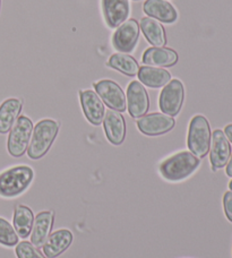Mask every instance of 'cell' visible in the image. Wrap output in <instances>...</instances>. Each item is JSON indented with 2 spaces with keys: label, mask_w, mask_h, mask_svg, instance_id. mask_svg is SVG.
<instances>
[{
  "label": "cell",
  "mask_w": 232,
  "mask_h": 258,
  "mask_svg": "<svg viewBox=\"0 0 232 258\" xmlns=\"http://www.w3.org/2000/svg\"><path fill=\"white\" fill-rule=\"evenodd\" d=\"M199 165H201V160L197 156L190 152L183 151L165 159L160 164L159 171L165 180L180 181L192 176Z\"/></svg>",
  "instance_id": "cell-1"
},
{
  "label": "cell",
  "mask_w": 232,
  "mask_h": 258,
  "mask_svg": "<svg viewBox=\"0 0 232 258\" xmlns=\"http://www.w3.org/2000/svg\"><path fill=\"white\" fill-rule=\"evenodd\" d=\"M59 132V122L43 119L36 123L32 133L27 155L32 160H39L48 153Z\"/></svg>",
  "instance_id": "cell-2"
},
{
  "label": "cell",
  "mask_w": 232,
  "mask_h": 258,
  "mask_svg": "<svg viewBox=\"0 0 232 258\" xmlns=\"http://www.w3.org/2000/svg\"><path fill=\"white\" fill-rule=\"evenodd\" d=\"M34 171L27 165H18L0 173V195L14 198L24 192L33 181Z\"/></svg>",
  "instance_id": "cell-3"
},
{
  "label": "cell",
  "mask_w": 232,
  "mask_h": 258,
  "mask_svg": "<svg viewBox=\"0 0 232 258\" xmlns=\"http://www.w3.org/2000/svg\"><path fill=\"white\" fill-rule=\"evenodd\" d=\"M211 137V127L207 119L202 114L195 116L190 120L187 137V145L190 153L197 156L198 159L205 158L210 152Z\"/></svg>",
  "instance_id": "cell-4"
},
{
  "label": "cell",
  "mask_w": 232,
  "mask_h": 258,
  "mask_svg": "<svg viewBox=\"0 0 232 258\" xmlns=\"http://www.w3.org/2000/svg\"><path fill=\"white\" fill-rule=\"evenodd\" d=\"M32 133H33V123L31 119L25 116L18 117L8 136V153L14 158H21L24 155L29 149Z\"/></svg>",
  "instance_id": "cell-5"
},
{
  "label": "cell",
  "mask_w": 232,
  "mask_h": 258,
  "mask_svg": "<svg viewBox=\"0 0 232 258\" xmlns=\"http://www.w3.org/2000/svg\"><path fill=\"white\" fill-rule=\"evenodd\" d=\"M185 99V89L179 80H172L161 91L159 107L161 111L170 117H175L182 110Z\"/></svg>",
  "instance_id": "cell-6"
},
{
  "label": "cell",
  "mask_w": 232,
  "mask_h": 258,
  "mask_svg": "<svg viewBox=\"0 0 232 258\" xmlns=\"http://www.w3.org/2000/svg\"><path fill=\"white\" fill-rule=\"evenodd\" d=\"M139 36V24L136 20L125 21L120 24L112 35V47L122 53H129L136 48Z\"/></svg>",
  "instance_id": "cell-7"
},
{
  "label": "cell",
  "mask_w": 232,
  "mask_h": 258,
  "mask_svg": "<svg viewBox=\"0 0 232 258\" xmlns=\"http://www.w3.org/2000/svg\"><path fill=\"white\" fill-rule=\"evenodd\" d=\"M97 95L111 110L124 112L127 110V99L117 83L111 80H102L94 84Z\"/></svg>",
  "instance_id": "cell-8"
},
{
  "label": "cell",
  "mask_w": 232,
  "mask_h": 258,
  "mask_svg": "<svg viewBox=\"0 0 232 258\" xmlns=\"http://www.w3.org/2000/svg\"><path fill=\"white\" fill-rule=\"evenodd\" d=\"M176 125L172 117L164 113H150L138 119L137 127L139 132L146 136H159L170 132Z\"/></svg>",
  "instance_id": "cell-9"
},
{
  "label": "cell",
  "mask_w": 232,
  "mask_h": 258,
  "mask_svg": "<svg viewBox=\"0 0 232 258\" xmlns=\"http://www.w3.org/2000/svg\"><path fill=\"white\" fill-rule=\"evenodd\" d=\"M211 142L210 161L212 170L216 171L217 169L224 168L228 163L231 156V146L224 132L221 131V129H216V131L213 132Z\"/></svg>",
  "instance_id": "cell-10"
},
{
  "label": "cell",
  "mask_w": 232,
  "mask_h": 258,
  "mask_svg": "<svg viewBox=\"0 0 232 258\" xmlns=\"http://www.w3.org/2000/svg\"><path fill=\"white\" fill-rule=\"evenodd\" d=\"M127 109L133 118L145 116L150 108L148 94L141 82L133 81L127 89Z\"/></svg>",
  "instance_id": "cell-11"
},
{
  "label": "cell",
  "mask_w": 232,
  "mask_h": 258,
  "mask_svg": "<svg viewBox=\"0 0 232 258\" xmlns=\"http://www.w3.org/2000/svg\"><path fill=\"white\" fill-rule=\"evenodd\" d=\"M80 98L83 111H84L87 120L94 126L101 125V123L103 122L105 114L103 101L101 100L96 92L91 90L81 91Z\"/></svg>",
  "instance_id": "cell-12"
},
{
  "label": "cell",
  "mask_w": 232,
  "mask_h": 258,
  "mask_svg": "<svg viewBox=\"0 0 232 258\" xmlns=\"http://www.w3.org/2000/svg\"><path fill=\"white\" fill-rule=\"evenodd\" d=\"M104 22L111 29H115L127 20L129 15L128 0H101Z\"/></svg>",
  "instance_id": "cell-13"
},
{
  "label": "cell",
  "mask_w": 232,
  "mask_h": 258,
  "mask_svg": "<svg viewBox=\"0 0 232 258\" xmlns=\"http://www.w3.org/2000/svg\"><path fill=\"white\" fill-rule=\"evenodd\" d=\"M103 128L105 136L111 144H123L126 138V122L122 113L115 110H108L104 114Z\"/></svg>",
  "instance_id": "cell-14"
},
{
  "label": "cell",
  "mask_w": 232,
  "mask_h": 258,
  "mask_svg": "<svg viewBox=\"0 0 232 258\" xmlns=\"http://www.w3.org/2000/svg\"><path fill=\"white\" fill-rule=\"evenodd\" d=\"M54 214L52 211H43L35 216L32 228L31 243L36 248L43 247L46 239L51 234L53 228Z\"/></svg>",
  "instance_id": "cell-15"
},
{
  "label": "cell",
  "mask_w": 232,
  "mask_h": 258,
  "mask_svg": "<svg viewBox=\"0 0 232 258\" xmlns=\"http://www.w3.org/2000/svg\"><path fill=\"white\" fill-rule=\"evenodd\" d=\"M73 233L67 229L58 230L51 233L43 245V252L46 258H57L66 251L73 242Z\"/></svg>",
  "instance_id": "cell-16"
},
{
  "label": "cell",
  "mask_w": 232,
  "mask_h": 258,
  "mask_svg": "<svg viewBox=\"0 0 232 258\" xmlns=\"http://www.w3.org/2000/svg\"><path fill=\"white\" fill-rule=\"evenodd\" d=\"M143 11L146 15L163 23H173L178 18L176 8L166 0H146Z\"/></svg>",
  "instance_id": "cell-17"
},
{
  "label": "cell",
  "mask_w": 232,
  "mask_h": 258,
  "mask_svg": "<svg viewBox=\"0 0 232 258\" xmlns=\"http://www.w3.org/2000/svg\"><path fill=\"white\" fill-rule=\"evenodd\" d=\"M142 61L152 67H170L178 62V53L170 48H148L143 54Z\"/></svg>",
  "instance_id": "cell-18"
},
{
  "label": "cell",
  "mask_w": 232,
  "mask_h": 258,
  "mask_svg": "<svg viewBox=\"0 0 232 258\" xmlns=\"http://www.w3.org/2000/svg\"><path fill=\"white\" fill-rule=\"evenodd\" d=\"M23 101L20 99H7L0 105V134L11 132L22 111Z\"/></svg>",
  "instance_id": "cell-19"
},
{
  "label": "cell",
  "mask_w": 232,
  "mask_h": 258,
  "mask_svg": "<svg viewBox=\"0 0 232 258\" xmlns=\"http://www.w3.org/2000/svg\"><path fill=\"white\" fill-rule=\"evenodd\" d=\"M139 29L143 31V34L145 35L146 40L152 45L157 48H162L166 44V35L163 25L159 21L152 17L142 18Z\"/></svg>",
  "instance_id": "cell-20"
},
{
  "label": "cell",
  "mask_w": 232,
  "mask_h": 258,
  "mask_svg": "<svg viewBox=\"0 0 232 258\" xmlns=\"http://www.w3.org/2000/svg\"><path fill=\"white\" fill-rule=\"evenodd\" d=\"M137 75L142 84L152 87V89L165 86L171 81V74L168 71L152 66L139 68Z\"/></svg>",
  "instance_id": "cell-21"
},
{
  "label": "cell",
  "mask_w": 232,
  "mask_h": 258,
  "mask_svg": "<svg viewBox=\"0 0 232 258\" xmlns=\"http://www.w3.org/2000/svg\"><path fill=\"white\" fill-rule=\"evenodd\" d=\"M13 222L14 229H15L17 236L23 239L27 238L32 232V228H33V212L31 211L30 207L25 205L16 206L15 212H14Z\"/></svg>",
  "instance_id": "cell-22"
},
{
  "label": "cell",
  "mask_w": 232,
  "mask_h": 258,
  "mask_svg": "<svg viewBox=\"0 0 232 258\" xmlns=\"http://www.w3.org/2000/svg\"><path fill=\"white\" fill-rule=\"evenodd\" d=\"M108 66L127 76H135L138 74L139 66L136 59L126 53H114L110 57Z\"/></svg>",
  "instance_id": "cell-23"
},
{
  "label": "cell",
  "mask_w": 232,
  "mask_h": 258,
  "mask_svg": "<svg viewBox=\"0 0 232 258\" xmlns=\"http://www.w3.org/2000/svg\"><path fill=\"white\" fill-rule=\"evenodd\" d=\"M0 243L6 247H14L18 243V236L12 224L0 218Z\"/></svg>",
  "instance_id": "cell-24"
},
{
  "label": "cell",
  "mask_w": 232,
  "mask_h": 258,
  "mask_svg": "<svg viewBox=\"0 0 232 258\" xmlns=\"http://www.w3.org/2000/svg\"><path fill=\"white\" fill-rule=\"evenodd\" d=\"M17 258H44L43 255L36 249V247L29 241H22L16 247Z\"/></svg>",
  "instance_id": "cell-25"
},
{
  "label": "cell",
  "mask_w": 232,
  "mask_h": 258,
  "mask_svg": "<svg viewBox=\"0 0 232 258\" xmlns=\"http://www.w3.org/2000/svg\"><path fill=\"white\" fill-rule=\"evenodd\" d=\"M223 209L226 219L232 222V191H226L223 196Z\"/></svg>",
  "instance_id": "cell-26"
},
{
  "label": "cell",
  "mask_w": 232,
  "mask_h": 258,
  "mask_svg": "<svg viewBox=\"0 0 232 258\" xmlns=\"http://www.w3.org/2000/svg\"><path fill=\"white\" fill-rule=\"evenodd\" d=\"M224 134H225L226 138H228V140H229V142L232 143V123H231V125L225 126Z\"/></svg>",
  "instance_id": "cell-27"
},
{
  "label": "cell",
  "mask_w": 232,
  "mask_h": 258,
  "mask_svg": "<svg viewBox=\"0 0 232 258\" xmlns=\"http://www.w3.org/2000/svg\"><path fill=\"white\" fill-rule=\"evenodd\" d=\"M225 173H226V176L232 178V155L230 156V159H229V161H228V163H226Z\"/></svg>",
  "instance_id": "cell-28"
},
{
  "label": "cell",
  "mask_w": 232,
  "mask_h": 258,
  "mask_svg": "<svg viewBox=\"0 0 232 258\" xmlns=\"http://www.w3.org/2000/svg\"><path fill=\"white\" fill-rule=\"evenodd\" d=\"M229 188L231 189V191H232V180L230 181V183H229Z\"/></svg>",
  "instance_id": "cell-29"
},
{
  "label": "cell",
  "mask_w": 232,
  "mask_h": 258,
  "mask_svg": "<svg viewBox=\"0 0 232 258\" xmlns=\"http://www.w3.org/2000/svg\"><path fill=\"white\" fill-rule=\"evenodd\" d=\"M0 3H2V0H0Z\"/></svg>",
  "instance_id": "cell-30"
},
{
  "label": "cell",
  "mask_w": 232,
  "mask_h": 258,
  "mask_svg": "<svg viewBox=\"0 0 232 258\" xmlns=\"http://www.w3.org/2000/svg\"><path fill=\"white\" fill-rule=\"evenodd\" d=\"M135 2H137V0H135Z\"/></svg>",
  "instance_id": "cell-31"
}]
</instances>
